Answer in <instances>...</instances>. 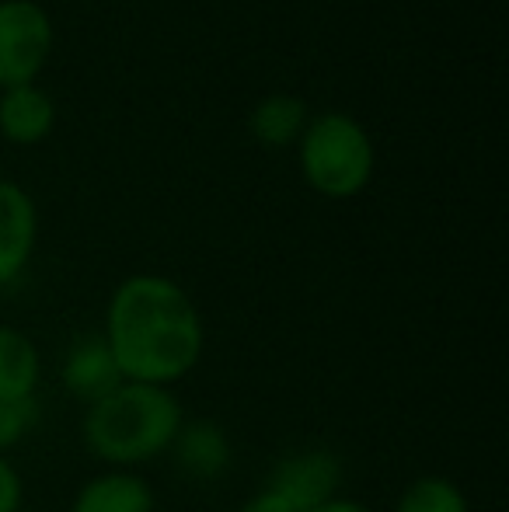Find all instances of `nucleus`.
Masks as SVG:
<instances>
[{
	"mask_svg": "<svg viewBox=\"0 0 509 512\" xmlns=\"http://www.w3.org/2000/svg\"><path fill=\"white\" fill-rule=\"evenodd\" d=\"M102 338L119 377L171 391L203 359L206 328L196 300L175 279L140 272L112 290Z\"/></svg>",
	"mask_w": 509,
	"mask_h": 512,
	"instance_id": "nucleus-1",
	"label": "nucleus"
},
{
	"mask_svg": "<svg viewBox=\"0 0 509 512\" xmlns=\"http://www.w3.org/2000/svg\"><path fill=\"white\" fill-rule=\"evenodd\" d=\"M182 422V405L168 387L123 380L84 411V443L112 471H129L164 457Z\"/></svg>",
	"mask_w": 509,
	"mask_h": 512,
	"instance_id": "nucleus-2",
	"label": "nucleus"
},
{
	"mask_svg": "<svg viewBox=\"0 0 509 512\" xmlns=\"http://www.w3.org/2000/svg\"><path fill=\"white\" fill-rule=\"evenodd\" d=\"M297 143L300 175L318 196L353 199L374 178V143L353 115H314Z\"/></svg>",
	"mask_w": 509,
	"mask_h": 512,
	"instance_id": "nucleus-3",
	"label": "nucleus"
},
{
	"mask_svg": "<svg viewBox=\"0 0 509 512\" xmlns=\"http://www.w3.org/2000/svg\"><path fill=\"white\" fill-rule=\"evenodd\" d=\"M53 53V21L35 0H0V91L35 84Z\"/></svg>",
	"mask_w": 509,
	"mask_h": 512,
	"instance_id": "nucleus-4",
	"label": "nucleus"
},
{
	"mask_svg": "<svg viewBox=\"0 0 509 512\" xmlns=\"http://www.w3.org/2000/svg\"><path fill=\"white\" fill-rule=\"evenodd\" d=\"M342 464L332 450H300L272 467L265 488L290 502L293 512H311L339 495Z\"/></svg>",
	"mask_w": 509,
	"mask_h": 512,
	"instance_id": "nucleus-5",
	"label": "nucleus"
},
{
	"mask_svg": "<svg viewBox=\"0 0 509 512\" xmlns=\"http://www.w3.org/2000/svg\"><path fill=\"white\" fill-rule=\"evenodd\" d=\"M39 241V213L18 182L0 178V286H11L28 269Z\"/></svg>",
	"mask_w": 509,
	"mask_h": 512,
	"instance_id": "nucleus-6",
	"label": "nucleus"
},
{
	"mask_svg": "<svg viewBox=\"0 0 509 512\" xmlns=\"http://www.w3.org/2000/svg\"><path fill=\"white\" fill-rule=\"evenodd\" d=\"M56 126V102L39 84L0 91V136L18 147L42 143Z\"/></svg>",
	"mask_w": 509,
	"mask_h": 512,
	"instance_id": "nucleus-7",
	"label": "nucleus"
},
{
	"mask_svg": "<svg viewBox=\"0 0 509 512\" xmlns=\"http://www.w3.org/2000/svg\"><path fill=\"white\" fill-rule=\"evenodd\" d=\"M63 384H67V391L74 394L77 401H84V405H95L98 398H105V394L123 384L119 366H116V359H112L102 335L81 338V342L67 352Z\"/></svg>",
	"mask_w": 509,
	"mask_h": 512,
	"instance_id": "nucleus-8",
	"label": "nucleus"
},
{
	"mask_svg": "<svg viewBox=\"0 0 509 512\" xmlns=\"http://www.w3.org/2000/svg\"><path fill=\"white\" fill-rule=\"evenodd\" d=\"M171 450L178 467L196 481H217L234 460L231 439L217 422H182Z\"/></svg>",
	"mask_w": 509,
	"mask_h": 512,
	"instance_id": "nucleus-9",
	"label": "nucleus"
},
{
	"mask_svg": "<svg viewBox=\"0 0 509 512\" xmlns=\"http://www.w3.org/2000/svg\"><path fill=\"white\" fill-rule=\"evenodd\" d=\"M70 512H154V492L133 471H105L84 481Z\"/></svg>",
	"mask_w": 509,
	"mask_h": 512,
	"instance_id": "nucleus-10",
	"label": "nucleus"
},
{
	"mask_svg": "<svg viewBox=\"0 0 509 512\" xmlns=\"http://www.w3.org/2000/svg\"><path fill=\"white\" fill-rule=\"evenodd\" d=\"M42 377L35 342L21 328L0 324V401H32Z\"/></svg>",
	"mask_w": 509,
	"mask_h": 512,
	"instance_id": "nucleus-11",
	"label": "nucleus"
},
{
	"mask_svg": "<svg viewBox=\"0 0 509 512\" xmlns=\"http://www.w3.org/2000/svg\"><path fill=\"white\" fill-rule=\"evenodd\" d=\"M307 122H311L307 102L297 95H286V91L265 95L252 108V115H248V129L265 147H290V143H297L304 136Z\"/></svg>",
	"mask_w": 509,
	"mask_h": 512,
	"instance_id": "nucleus-12",
	"label": "nucleus"
},
{
	"mask_svg": "<svg viewBox=\"0 0 509 512\" xmlns=\"http://www.w3.org/2000/svg\"><path fill=\"white\" fill-rule=\"evenodd\" d=\"M394 512H471V506H468V495L450 478H443V474H422V478L405 485Z\"/></svg>",
	"mask_w": 509,
	"mask_h": 512,
	"instance_id": "nucleus-13",
	"label": "nucleus"
},
{
	"mask_svg": "<svg viewBox=\"0 0 509 512\" xmlns=\"http://www.w3.org/2000/svg\"><path fill=\"white\" fill-rule=\"evenodd\" d=\"M35 425V401H0V457L21 443Z\"/></svg>",
	"mask_w": 509,
	"mask_h": 512,
	"instance_id": "nucleus-14",
	"label": "nucleus"
},
{
	"mask_svg": "<svg viewBox=\"0 0 509 512\" xmlns=\"http://www.w3.org/2000/svg\"><path fill=\"white\" fill-rule=\"evenodd\" d=\"M21 502H25V481L11 460L0 457V512H18Z\"/></svg>",
	"mask_w": 509,
	"mask_h": 512,
	"instance_id": "nucleus-15",
	"label": "nucleus"
},
{
	"mask_svg": "<svg viewBox=\"0 0 509 512\" xmlns=\"http://www.w3.org/2000/svg\"><path fill=\"white\" fill-rule=\"evenodd\" d=\"M238 512H293V509H290V502L279 499L272 488H262V492H255L252 499L241 502Z\"/></svg>",
	"mask_w": 509,
	"mask_h": 512,
	"instance_id": "nucleus-16",
	"label": "nucleus"
},
{
	"mask_svg": "<svg viewBox=\"0 0 509 512\" xmlns=\"http://www.w3.org/2000/svg\"><path fill=\"white\" fill-rule=\"evenodd\" d=\"M311 512H374L370 506H363L360 499H346V495H335L332 502H325V506L311 509Z\"/></svg>",
	"mask_w": 509,
	"mask_h": 512,
	"instance_id": "nucleus-17",
	"label": "nucleus"
}]
</instances>
